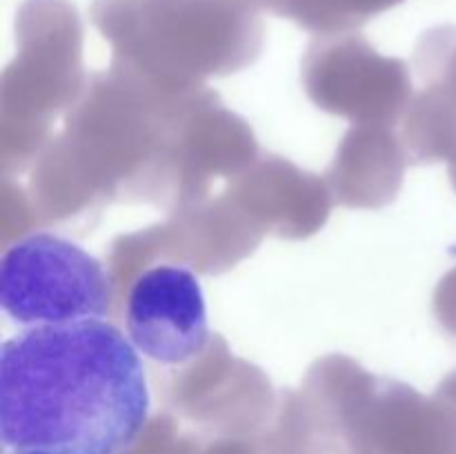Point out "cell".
I'll use <instances>...</instances> for the list:
<instances>
[{
	"instance_id": "1",
	"label": "cell",
	"mask_w": 456,
	"mask_h": 454,
	"mask_svg": "<svg viewBox=\"0 0 456 454\" xmlns=\"http://www.w3.org/2000/svg\"><path fill=\"white\" fill-rule=\"evenodd\" d=\"M150 392L134 343L107 320L43 325L0 352V439L12 450L116 454L138 439Z\"/></svg>"
},
{
	"instance_id": "2",
	"label": "cell",
	"mask_w": 456,
	"mask_h": 454,
	"mask_svg": "<svg viewBox=\"0 0 456 454\" xmlns=\"http://www.w3.org/2000/svg\"><path fill=\"white\" fill-rule=\"evenodd\" d=\"M111 283L101 261L71 240L31 234L0 265V305L22 325H69L110 314Z\"/></svg>"
},
{
	"instance_id": "3",
	"label": "cell",
	"mask_w": 456,
	"mask_h": 454,
	"mask_svg": "<svg viewBox=\"0 0 456 454\" xmlns=\"http://www.w3.org/2000/svg\"><path fill=\"white\" fill-rule=\"evenodd\" d=\"M127 334L141 354L165 365H183L203 354L209 328L199 279L174 265L138 276L127 301Z\"/></svg>"
},
{
	"instance_id": "4",
	"label": "cell",
	"mask_w": 456,
	"mask_h": 454,
	"mask_svg": "<svg viewBox=\"0 0 456 454\" xmlns=\"http://www.w3.org/2000/svg\"><path fill=\"white\" fill-rule=\"evenodd\" d=\"M16 454H49V452H40V450H18Z\"/></svg>"
}]
</instances>
